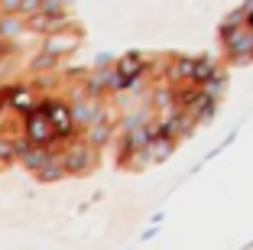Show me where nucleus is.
I'll list each match as a JSON object with an SVG mask.
<instances>
[{"instance_id":"1","label":"nucleus","mask_w":253,"mask_h":250,"mask_svg":"<svg viewBox=\"0 0 253 250\" xmlns=\"http://www.w3.org/2000/svg\"><path fill=\"white\" fill-rule=\"evenodd\" d=\"M26 133H30L33 143H49V140H55V130L49 127V120H45L42 110L30 114V120H26Z\"/></svg>"},{"instance_id":"2","label":"nucleus","mask_w":253,"mask_h":250,"mask_svg":"<svg viewBox=\"0 0 253 250\" xmlns=\"http://www.w3.org/2000/svg\"><path fill=\"white\" fill-rule=\"evenodd\" d=\"M42 114H45V120H49V127L55 130V137H65V133L72 130V114H68L62 104H52V107H45Z\"/></svg>"}]
</instances>
